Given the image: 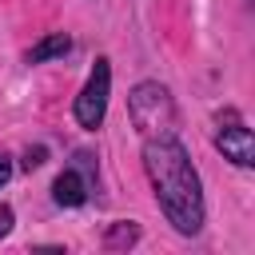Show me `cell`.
<instances>
[{"instance_id": "5b68a950", "label": "cell", "mask_w": 255, "mask_h": 255, "mask_svg": "<svg viewBox=\"0 0 255 255\" xmlns=\"http://www.w3.org/2000/svg\"><path fill=\"white\" fill-rule=\"evenodd\" d=\"M52 199H56V207H84L88 203V179L80 175V167H64L56 175Z\"/></svg>"}, {"instance_id": "52a82bcc", "label": "cell", "mask_w": 255, "mask_h": 255, "mask_svg": "<svg viewBox=\"0 0 255 255\" xmlns=\"http://www.w3.org/2000/svg\"><path fill=\"white\" fill-rule=\"evenodd\" d=\"M139 223H131V219H120V223H112L108 231H104V247L108 251H128V247H135L139 243Z\"/></svg>"}, {"instance_id": "277c9868", "label": "cell", "mask_w": 255, "mask_h": 255, "mask_svg": "<svg viewBox=\"0 0 255 255\" xmlns=\"http://www.w3.org/2000/svg\"><path fill=\"white\" fill-rule=\"evenodd\" d=\"M215 147L223 151V159H231L235 167H251L255 163V135L251 128L239 120L235 108L215 116Z\"/></svg>"}, {"instance_id": "9c48e42d", "label": "cell", "mask_w": 255, "mask_h": 255, "mask_svg": "<svg viewBox=\"0 0 255 255\" xmlns=\"http://www.w3.org/2000/svg\"><path fill=\"white\" fill-rule=\"evenodd\" d=\"M12 223H16V211H12L8 203H0V239L12 231Z\"/></svg>"}, {"instance_id": "ba28073f", "label": "cell", "mask_w": 255, "mask_h": 255, "mask_svg": "<svg viewBox=\"0 0 255 255\" xmlns=\"http://www.w3.org/2000/svg\"><path fill=\"white\" fill-rule=\"evenodd\" d=\"M44 155H48L44 147H28V151H24V171H32V167H40V163H44Z\"/></svg>"}, {"instance_id": "7a4b0ae2", "label": "cell", "mask_w": 255, "mask_h": 255, "mask_svg": "<svg viewBox=\"0 0 255 255\" xmlns=\"http://www.w3.org/2000/svg\"><path fill=\"white\" fill-rule=\"evenodd\" d=\"M128 116L135 124V131L143 139H155V135H175V104H171V92L155 80H143L131 88L128 96Z\"/></svg>"}, {"instance_id": "3957f363", "label": "cell", "mask_w": 255, "mask_h": 255, "mask_svg": "<svg viewBox=\"0 0 255 255\" xmlns=\"http://www.w3.org/2000/svg\"><path fill=\"white\" fill-rule=\"evenodd\" d=\"M108 96H112V64L100 56L96 60V68L88 72V84L80 88V96H76V124L84 128V131H100V124H104V116H108Z\"/></svg>"}, {"instance_id": "30bf717a", "label": "cell", "mask_w": 255, "mask_h": 255, "mask_svg": "<svg viewBox=\"0 0 255 255\" xmlns=\"http://www.w3.org/2000/svg\"><path fill=\"white\" fill-rule=\"evenodd\" d=\"M8 179H12V159H8V155H0V187H4Z\"/></svg>"}, {"instance_id": "6da1fadb", "label": "cell", "mask_w": 255, "mask_h": 255, "mask_svg": "<svg viewBox=\"0 0 255 255\" xmlns=\"http://www.w3.org/2000/svg\"><path fill=\"white\" fill-rule=\"evenodd\" d=\"M143 171L151 179L155 203L167 215V223L179 235H199L207 207H203V183H199V171H195L187 147L175 135L143 139Z\"/></svg>"}, {"instance_id": "8992f818", "label": "cell", "mask_w": 255, "mask_h": 255, "mask_svg": "<svg viewBox=\"0 0 255 255\" xmlns=\"http://www.w3.org/2000/svg\"><path fill=\"white\" fill-rule=\"evenodd\" d=\"M68 52H72V36H68V32H52V36H44L40 44L28 48L24 64H48V60H60V56H68Z\"/></svg>"}]
</instances>
